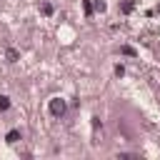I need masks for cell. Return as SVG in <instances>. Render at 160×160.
Listing matches in <instances>:
<instances>
[{"label":"cell","instance_id":"cell-2","mask_svg":"<svg viewBox=\"0 0 160 160\" xmlns=\"http://www.w3.org/2000/svg\"><path fill=\"white\" fill-rule=\"evenodd\" d=\"M5 58H8V62H18V58H20V52H18L15 48H8V50H5Z\"/></svg>","mask_w":160,"mask_h":160},{"label":"cell","instance_id":"cell-4","mask_svg":"<svg viewBox=\"0 0 160 160\" xmlns=\"http://www.w3.org/2000/svg\"><path fill=\"white\" fill-rule=\"evenodd\" d=\"M82 12H85V18L92 15V2H90V0H82Z\"/></svg>","mask_w":160,"mask_h":160},{"label":"cell","instance_id":"cell-5","mask_svg":"<svg viewBox=\"0 0 160 160\" xmlns=\"http://www.w3.org/2000/svg\"><path fill=\"white\" fill-rule=\"evenodd\" d=\"M10 108V98L8 95H0V110H8Z\"/></svg>","mask_w":160,"mask_h":160},{"label":"cell","instance_id":"cell-1","mask_svg":"<svg viewBox=\"0 0 160 160\" xmlns=\"http://www.w3.org/2000/svg\"><path fill=\"white\" fill-rule=\"evenodd\" d=\"M65 108H68V105H65L62 98H52V100H50V115H52V118H62V115H65Z\"/></svg>","mask_w":160,"mask_h":160},{"label":"cell","instance_id":"cell-6","mask_svg":"<svg viewBox=\"0 0 160 160\" xmlns=\"http://www.w3.org/2000/svg\"><path fill=\"white\" fill-rule=\"evenodd\" d=\"M132 8H135V0H128V2H122V12H132Z\"/></svg>","mask_w":160,"mask_h":160},{"label":"cell","instance_id":"cell-7","mask_svg":"<svg viewBox=\"0 0 160 160\" xmlns=\"http://www.w3.org/2000/svg\"><path fill=\"white\" fill-rule=\"evenodd\" d=\"M120 52H122V55H130V58H135V50H132L130 45H122V48H120Z\"/></svg>","mask_w":160,"mask_h":160},{"label":"cell","instance_id":"cell-3","mask_svg":"<svg viewBox=\"0 0 160 160\" xmlns=\"http://www.w3.org/2000/svg\"><path fill=\"white\" fill-rule=\"evenodd\" d=\"M5 140H8V142H10V145H15V142H18V140H20V130H10V132H8V135H5Z\"/></svg>","mask_w":160,"mask_h":160},{"label":"cell","instance_id":"cell-10","mask_svg":"<svg viewBox=\"0 0 160 160\" xmlns=\"http://www.w3.org/2000/svg\"><path fill=\"white\" fill-rule=\"evenodd\" d=\"M95 10L102 12V10H105V2H102V0H95Z\"/></svg>","mask_w":160,"mask_h":160},{"label":"cell","instance_id":"cell-8","mask_svg":"<svg viewBox=\"0 0 160 160\" xmlns=\"http://www.w3.org/2000/svg\"><path fill=\"white\" fill-rule=\"evenodd\" d=\"M40 10H42V15H52V5H48V2H42Z\"/></svg>","mask_w":160,"mask_h":160},{"label":"cell","instance_id":"cell-9","mask_svg":"<svg viewBox=\"0 0 160 160\" xmlns=\"http://www.w3.org/2000/svg\"><path fill=\"white\" fill-rule=\"evenodd\" d=\"M115 75L122 78V75H125V68H122V65H115Z\"/></svg>","mask_w":160,"mask_h":160}]
</instances>
